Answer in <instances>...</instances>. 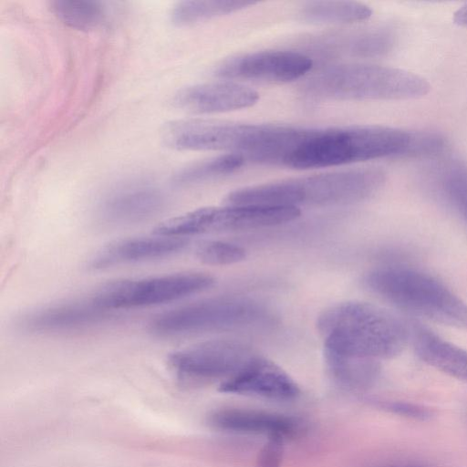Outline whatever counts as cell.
I'll list each match as a JSON object with an SVG mask.
<instances>
[{"mask_svg": "<svg viewBox=\"0 0 467 467\" xmlns=\"http://www.w3.org/2000/svg\"><path fill=\"white\" fill-rule=\"evenodd\" d=\"M300 91L314 99L336 100L414 99L430 83L412 72L367 63L332 65L306 78Z\"/></svg>", "mask_w": 467, "mask_h": 467, "instance_id": "4", "label": "cell"}, {"mask_svg": "<svg viewBox=\"0 0 467 467\" xmlns=\"http://www.w3.org/2000/svg\"><path fill=\"white\" fill-rule=\"evenodd\" d=\"M453 21L459 26L467 27V4L462 5L453 14Z\"/></svg>", "mask_w": 467, "mask_h": 467, "instance_id": "28", "label": "cell"}, {"mask_svg": "<svg viewBox=\"0 0 467 467\" xmlns=\"http://www.w3.org/2000/svg\"><path fill=\"white\" fill-rule=\"evenodd\" d=\"M324 354L329 375L343 388L361 390L371 386L379 376V366L376 360Z\"/></svg>", "mask_w": 467, "mask_h": 467, "instance_id": "19", "label": "cell"}, {"mask_svg": "<svg viewBox=\"0 0 467 467\" xmlns=\"http://www.w3.org/2000/svg\"><path fill=\"white\" fill-rule=\"evenodd\" d=\"M417 357L427 365L467 381V351L420 324L410 326V340Z\"/></svg>", "mask_w": 467, "mask_h": 467, "instance_id": "17", "label": "cell"}, {"mask_svg": "<svg viewBox=\"0 0 467 467\" xmlns=\"http://www.w3.org/2000/svg\"><path fill=\"white\" fill-rule=\"evenodd\" d=\"M258 99V93L247 86L220 81L184 88L175 94L172 103L187 112L211 114L246 109Z\"/></svg>", "mask_w": 467, "mask_h": 467, "instance_id": "12", "label": "cell"}, {"mask_svg": "<svg viewBox=\"0 0 467 467\" xmlns=\"http://www.w3.org/2000/svg\"><path fill=\"white\" fill-rule=\"evenodd\" d=\"M438 187L443 199L467 224V167H444L438 177Z\"/></svg>", "mask_w": 467, "mask_h": 467, "instance_id": "23", "label": "cell"}, {"mask_svg": "<svg viewBox=\"0 0 467 467\" xmlns=\"http://www.w3.org/2000/svg\"><path fill=\"white\" fill-rule=\"evenodd\" d=\"M345 37L339 42L329 40V47L362 57L384 56L393 49L396 42L394 34L386 28L368 29Z\"/></svg>", "mask_w": 467, "mask_h": 467, "instance_id": "21", "label": "cell"}, {"mask_svg": "<svg viewBox=\"0 0 467 467\" xmlns=\"http://www.w3.org/2000/svg\"><path fill=\"white\" fill-rule=\"evenodd\" d=\"M382 408L402 416L424 420L430 417V412L423 407L400 401L385 402L380 405Z\"/></svg>", "mask_w": 467, "mask_h": 467, "instance_id": "27", "label": "cell"}, {"mask_svg": "<svg viewBox=\"0 0 467 467\" xmlns=\"http://www.w3.org/2000/svg\"><path fill=\"white\" fill-rule=\"evenodd\" d=\"M255 353L235 340L216 339L199 343L171 353L170 367L178 375L196 382L221 380L237 373Z\"/></svg>", "mask_w": 467, "mask_h": 467, "instance_id": "9", "label": "cell"}, {"mask_svg": "<svg viewBox=\"0 0 467 467\" xmlns=\"http://www.w3.org/2000/svg\"><path fill=\"white\" fill-rule=\"evenodd\" d=\"M245 159L237 153L223 155L195 164L182 171L177 181L181 183H193L231 174L240 169Z\"/></svg>", "mask_w": 467, "mask_h": 467, "instance_id": "24", "label": "cell"}, {"mask_svg": "<svg viewBox=\"0 0 467 467\" xmlns=\"http://www.w3.org/2000/svg\"><path fill=\"white\" fill-rule=\"evenodd\" d=\"M197 257L211 265H228L239 263L246 257L244 247L223 241H208L196 250Z\"/></svg>", "mask_w": 467, "mask_h": 467, "instance_id": "25", "label": "cell"}, {"mask_svg": "<svg viewBox=\"0 0 467 467\" xmlns=\"http://www.w3.org/2000/svg\"><path fill=\"white\" fill-rule=\"evenodd\" d=\"M326 353L379 361L399 355L409 343L410 326L372 304L344 302L317 319Z\"/></svg>", "mask_w": 467, "mask_h": 467, "instance_id": "2", "label": "cell"}, {"mask_svg": "<svg viewBox=\"0 0 467 467\" xmlns=\"http://www.w3.org/2000/svg\"><path fill=\"white\" fill-rule=\"evenodd\" d=\"M110 318L109 310L90 301L67 303L38 309L25 315L18 325L28 332H60L94 327Z\"/></svg>", "mask_w": 467, "mask_h": 467, "instance_id": "15", "label": "cell"}, {"mask_svg": "<svg viewBox=\"0 0 467 467\" xmlns=\"http://www.w3.org/2000/svg\"><path fill=\"white\" fill-rule=\"evenodd\" d=\"M313 67L307 55L291 50H265L244 54L222 62L214 70L216 77L271 83L301 78Z\"/></svg>", "mask_w": 467, "mask_h": 467, "instance_id": "10", "label": "cell"}, {"mask_svg": "<svg viewBox=\"0 0 467 467\" xmlns=\"http://www.w3.org/2000/svg\"><path fill=\"white\" fill-rule=\"evenodd\" d=\"M214 283L205 273L187 272L139 279H122L102 285L91 298L98 306L113 310L160 305L202 292Z\"/></svg>", "mask_w": 467, "mask_h": 467, "instance_id": "8", "label": "cell"}, {"mask_svg": "<svg viewBox=\"0 0 467 467\" xmlns=\"http://www.w3.org/2000/svg\"><path fill=\"white\" fill-rule=\"evenodd\" d=\"M219 390L276 400H294L300 394L296 382L282 368L257 354L237 373L222 382Z\"/></svg>", "mask_w": 467, "mask_h": 467, "instance_id": "11", "label": "cell"}, {"mask_svg": "<svg viewBox=\"0 0 467 467\" xmlns=\"http://www.w3.org/2000/svg\"><path fill=\"white\" fill-rule=\"evenodd\" d=\"M165 203V196L159 189L145 185L130 186L107 196L99 206L98 216L106 224H130L155 216Z\"/></svg>", "mask_w": 467, "mask_h": 467, "instance_id": "13", "label": "cell"}, {"mask_svg": "<svg viewBox=\"0 0 467 467\" xmlns=\"http://www.w3.org/2000/svg\"><path fill=\"white\" fill-rule=\"evenodd\" d=\"M267 318L265 307L251 298L223 296L160 314L150 328L156 335L174 337L249 327Z\"/></svg>", "mask_w": 467, "mask_h": 467, "instance_id": "6", "label": "cell"}, {"mask_svg": "<svg viewBox=\"0 0 467 467\" xmlns=\"http://www.w3.org/2000/svg\"><path fill=\"white\" fill-rule=\"evenodd\" d=\"M300 213L299 208L291 206L225 204L203 207L162 222L154 229V234L182 238L210 232L253 230L289 223Z\"/></svg>", "mask_w": 467, "mask_h": 467, "instance_id": "7", "label": "cell"}, {"mask_svg": "<svg viewBox=\"0 0 467 467\" xmlns=\"http://www.w3.org/2000/svg\"><path fill=\"white\" fill-rule=\"evenodd\" d=\"M51 12L65 25L90 30L99 26L105 18V9L96 1H51Z\"/></svg>", "mask_w": 467, "mask_h": 467, "instance_id": "22", "label": "cell"}, {"mask_svg": "<svg viewBox=\"0 0 467 467\" xmlns=\"http://www.w3.org/2000/svg\"><path fill=\"white\" fill-rule=\"evenodd\" d=\"M254 1L208 0L182 1L171 12V21L177 26H190L221 17L255 5Z\"/></svg>", "mask_w": 467, "mask_h": 467, "instance_id": "20", "label": "cell"}, {"mask_svg": "<svg viewBox=\"0 0 467 467\" xmlns=\"http://www.w3.org/2000/svg\"><path fill=\"white\" fill-rule=\"evenodd\" d=\"M209 423L221 431L293 437L300 431V422L280 413L241 408H227L213 411Z\"/></svg>", "mask_w": 467, "mask_h": 467, "instance_id": "16", "label": "cell"}, {"mask_svg": "<svg viewBox=\"0 0 467 467\" xmlns=\"http://www.w3.org/2000/svg\"><path fill=\"white\" fill-rule=\"evenodd\" d=\"M439 133L380 125L306 128L284 161L293 169H315L400 157H430L441 152Z\"/></svg>", "mask_w": 467, "mask_h": 467, "instance_id": "1", "label": "cell"}, {"mask_svg": "<svg viewBox=\"0 0 467 467\" xmlns=\"http://www.w3.org/2000/svg\"><path fill=\"white\" fill-rule=\"evenodd\" d=\"M366 286L390 305L424 319L467 328V304L444 283L422 270L386 265L371 270Z\"/></svg>", "mask_w": 467, "mask_h": 467, "instance_id": "5", "label": "cell"}, {"mask_svg": "<svg viewBox=\"0 0 467 467\" xmlns=\"http://www.w3.org/2000/svg\"><path fill=\"white\" fill-rule=\"evenodd\" d=\"M373 167L335 171L244 187L230 192L225 204L272 206H333L365 201L385 182Z\"/></svg>", "mask_w": 467, "mask_h": 467, "instance_id": "3", "label": "cell"}, {"mask_svg": "<svg viewBox=\"0 0 467 467\" xmlns=\"http://www.w3.org/2000/svg\"><path fill=\"white\" fill-rule=\"evenodd\" d=\"M285 439L279 434L268 436L265 444L258 453L256 467H280L284 455Z\"/></svg>", "mask_w": 467, "mask_h": 467, "instance_id": "26", "label": "cell"}, {"mask_svg": "<svg viewBox=\"0 0 467 467\" xmlns=\"http://www.w3.org/2000/svg\"><path fill=\"white\" fill-rule=\"evenodd\" d=\"M156 235V234H155ZM186 245L182 238L156 235L132 237L109 243L98 250L89 260L93 269L157 260L175 254Z\"/></svg>", "mask_w": 467, "mask_h": 467, "instance_id": "14", "label": "cell"}, {"mask_svg": "<svg viewBox=\"0 0 467 467\" xmlns=\"http://www.w3.org/2000/svg\"><path fill=\"white\" fill-rule=\"evenodd\" d=\"M372 11L367 5L356 1H308L299 7L297 16L310 24H352L364 21Z\"/></svg>", "mask_w": 467, "mask_h": 467, "instance_id": "18", "label": "cell"}]
</instances>
